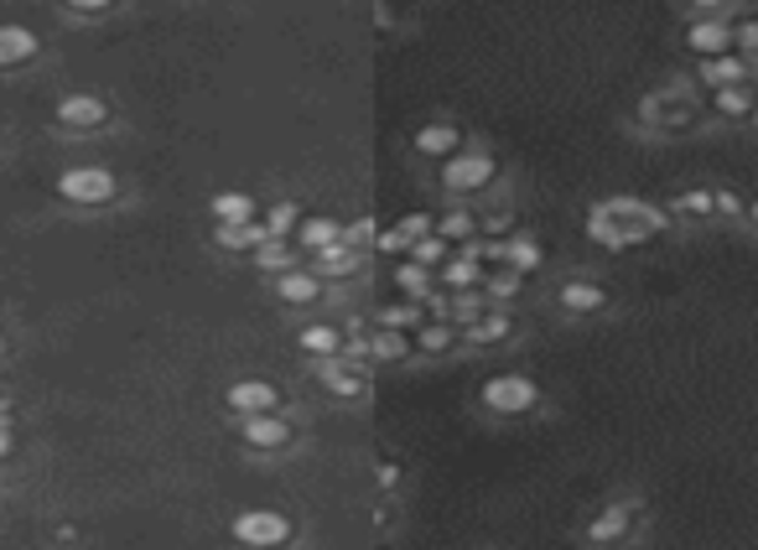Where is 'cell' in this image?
Wrapping results in <instances>:
<instances>
[{
  "mask_svg": "<svg viewBox=\"0 0 758 550\" xmlns=\"http://www.w3.org/2000/svg\"><path fill=\"white\" fill-rule=\"evenodd\" d=\"M411 343L400 338V327H375V338H369V359H406Z\"/></svg>",
  "mask_w": 758,
  "mask_h": 550,
  "instance_id": "obj_23",
  "label": "cell"
},
{
  "mask_svg": "<svg viewBox=\"0 0 758 550\" xmlns=\"http://www.w3.org/2000/svg\"><path fill=\"white\" fill-rule=\"evenodd\" d=\"M296 240L307 244V250H328V244H338V240H344V229L333 224V219H307Z\"/></svg>",
  "mask_w": 758,
  "mask_h": 550,
  "instance_id": "obj_24",
  "label": "cell"
},
{
  "mask_svg": "<svg viewBox=\"0 0 758 550\" xmlns=\"http://www.w3.org/2000/svg\"><path fill=\"white\" fill-rule=\"evenodd\" d=\"M359 265V250L348 240H338V244H328V250H317V275H348Z\"/></svg>",
  "mask_w": 758,
  "mask_h": 550,
  "instance_id": "obj_20",
  "label": "cell"
},
{
  "mask_svg": "<svg viewBox=\"0 0 758 550\" xmlns=\"http://www.w3.org/2000/svg\"><path fill=\"white\" fill-rule=\"evenodd\" d=\"M411 260L415 265H442V260H448V240H442V234H421V240L411 244Z\"/></svg>",
  "mask_w": 758,
  "mask_h": 550,
  "instance_id": "obj_26",
  "label": "cell"
},
{
  "mask_svg": "<svg viewBox=\"0 0 758 550\" xmlns=\"http://www.w3.org/2000/svg\"><path fill=\"white\" fill-rule=\"evenodd\" d=\"M436 234H442V240H473V234H478V219H473V213H448V219H436Z\"/></svg>",
  "mask_w": 758,
  "mask_h": 550,
  "instance_id": "obj_30",
  "label": "cell"
},
{
  "mask_svg": "<svg viewBox=\"0 0 758 550\" xmlns=\"http://www.w3.org/2000/svg\"><path fill=\"white\" fill-rule=\"evenodd\" d=\"M754 68H748V57H702V84L712 88H733V84H748Z\"/></svg>",
  "mask_w": 758,
  "mask_h": 550,
  "instance_id": "obj_11",
  "label": "cell"
},
{
  "mask_svg": "<svg viewBox=\"0 0 758 550\" xmlns=\"http://www.w3.org/2000/svg\"><path fill=\"white\" fill-rule=\"evenodd\" d=\"M415 151L457 156V151H463V130H457V125H421V130H415Z\"/></svg>",
  "mask_w": 758,
  "mask_h": 550,
  "instance_id": "obj_13",
  "label": "cell"
},
{
  "mask_svg": "<svg viewBox=\"0 0 758 550\" xmlns=\"http://www.w3.org/2000/svg\"><path fill=\"white\" fill-rule=\"evenodd\" d=\"M561 307L577 311V317H587V311L603 307V286H592V281H571V286H561Z\"/></svg>",
  "mask_w": 758,
  "mask_h": 550,
  "instance_id": "obj_19",
  "label": "cell"
},
{
  "mask_svg": "<svg viewBox=\"0 0 758 550\" xmlns=\"http://www.w3.org/2000/svg\"><path fill=\"white\" fill-rule=\"evenodd\" d=\"M255 260H260V265H265V271H292V265H296V255H292V250H286V244H281V240H265V244H260V250H255Z\"/></svg>",
  "mask_w": 758,
  "mask_h": 550,
  "instance_id": "obj_29",
  "label": "cell"
},
{
  "mask_svg": "<svg viewBox=\"0 0 758 550\" xmlns=\"http://www.w3.org/2000/svg\"><path fill=\"white\" fill-rule=\"evenodd\" d=\"M691 47L702 52V57H723V52L733 47V27H727V21H717V17L696 21V27H691Z\"/></svg>",
  "mask_w": 758,
  "mask_h": 550,
  "instance_id": "obj_12",
  "label": "cell"
},
{
  "mask_svg": "<svg viewBox=\"0 0 758 550\" xmlns=\"http://www.w3.org/2000/svg\"><path fill=\"white\" fill-rule=\"evenodd\" d=\"M396 275H400V292H406V296H415V302L427 296V281H431L427 265H415V260H406V265H400Z\"/></svg>",
  "mask_w": 758,
  "mask_h": 550,
  "instance_id": "obj_31",
  "label": "cell"
},
{
  "mask_svg": "<svg viewBox=\"0 0 758 550\" xmlns=\"http://www.w3.org/2000/svg\"><path fill=\"white\" fill-rule=\"evenodd\" d=\"M265 240H271V234H265V224H260V219H244V224H224V229H219V244H224V250H260Z\"/></svg>",
  "mask_w": 758,
  "mask_h": 550,
  "instance_id": "obj_17",
  "label": "cell"
},
{
  "mask_svg": "<svg viewBox=\"0 0 758 550\" xmlns=\"http://www.w3.org/2000/svg\"><path fill=\"white\" fill-rule=\"evenodd\" d=\"M436 271H442V281H448L452 292H463V286H478V260H473V255H452V260H442Z\"/></svg>",
  "mask_w": 758,
  "mask_h": 550,
  "instance_id": "obj_22",
  "label": "cell"
},
{
  "mask_svg": "<svg viewBox=\"0 0 758 550\" xmlns=\"http://www.w3.org/2000/svg\"><path fill=\"white\" fill-rule=\"evenodd\" d=\"M623 535H629V509H623V504L603 509V515L587 525V540H592V546H613V540H623Z\"/></svg>",
  "mask_w": 758,
  "mask_h": 550,
  "instance_id": "obj_14",
  "label": "cell"
},
{
  "mask_svg": "<svg viewBox=\"0 0 758 550\" xmlns=\"http://www.w3.org/2000/svg\"><path fill=\"white\" fill-rule=\"evenodd\" d=\"M738 42H743V52H748V57H758V21H748V27H743Z\"/></svg>",
  "mask_w": 758,
  "mask_h": 550,
  "instance_id": "obj_36",
  "label": "cell"
},
{
  "mask_svg": "<svg viewBox=\"0 0 758 550\" xmlns=\"http://www.w3.org/2000/svg\"><path fill=\"white\" fill-rule=\"evenodd\" d=\"M535 400H540V390H535V379H525V374H494L488 384H483V405L499 411V415L530 411Z\"/></svg>",
  "mask_w": 758,
  "mask_h": 550,
  "instance_id": "obj_3",
  "label": "cell"
},
{
  "mask_svg": "<svg viewBox=\"0 0 758 550\" xmlns=\"http://www.w3.org/2000/svg\"><path fill=\"white\" fill-rule=\"evenodd\" d=\"M448 343H452V327L448 322H431V327H421V332H415V348H421V353H442Z\"/></svg>",
  "mask_w": 758,
  "mask_h": 550,
  "instance_id": "obj_32",
  "label": "cell"
},
{
  "mask_svg": "<svg viewBox=\"0 0 758 550\" xmlns=\"http://www.w3.org/2000/svg\"><path fill=\"white\" fill-rule=\"evenodd\" d=\"M717 104H723V115H754L758 104L748 94V84H733V88H717Z\"/></svg>",
  "mask_w": 758,
  "mask_h": 550,
  "instance_id": "obj_28",
  "label": "cell"
},
{
  "mask_svg": "<svg viewBox=\"0 0 758 550\" xmlns=\"http://www.w3.org/2000/svg\"><path fill=\"white\" fill-rule=\"evenodd\" d=\"M504 332H509V317H504V311H483V317L467 322V338H473V343H494Z\"/></svg>",
  "mask_w": 758,
  "mask_h": 550,
  "instance_id": "obj_25",
  "label": "cell"
},
{
  "mask_svg": "<svg viewBox=\"0 0 758 550\" xmlns=\"http://www.w3.org/2000/svg\"><path fill=\"white\" fill-rule=\"evenodd\" d=\"M57 192L69 198V203H84V208H99L115 198V177L104 172V167H73V172L57 177Z\"/></svg>",
  "mask_w": 758,
  "mask_h": 550,
  "instance_id": "obj_4",
  "label": "cell"
},
{
  "mask_svg": "<svg viewBox=\"0 0 758 550\" xmlns=\"http://www.w3.org/2000/svg\"><path fill=\"white\" fill-rule=\"evenodd\" d=\"M244 442L250 447H260V452H281L286 442H292V426L281 421V415H244Z\"/></svg>",
  "mask_w": 758,
  "mask_h": 550,
  "instance_id": "obj_7",
  "label": "cell"
},
{
  "mask_svg": "<svg viewBox=\"0 0 758 550\" xmlns=\"http://www.w3.org/2000/svg\"><path fill=\"white\" fill-rule=\"evenodd\" d=\"M104 120H109V109L94 94H69L57 104V125H69V130H99Z\"/></svg>",
  "mask_w": 758,
  "mask_h": 550,
  "instance_id": "obj_6",
  "label": "cell"
},
{
  "mask_svg": "<svg viewBox=\"0 0 758 550\" xmlns=\"http://www.w3.org/2000/svg\"><path fill=\"white\" fill-rule=\"evenodd\" d=\"M504 265H509V271H535V265H540V244L530 240V234H515V240H504Z\"/></svg>",
  "mask_w": 758,
  "mask_h": 550,
  "instance_id": "obj_21",
  "label": "cell"
},
{
  "mask_svg": "<svg viewBox=\"0 0 758 550\" xmlns=\"http://www.w3.org/2000/svg\"><path fill=\"white\" fill-rule=\"evenodd\" d=\"M276 292H281V302H292V307H312L317 296H323V275L317 271H281L276 275Z\"/></svg>",
  "mask_w": 758,
  "mask_h": 550,
  "instance_id": "obj_9",
  "label": "cell"
},
{
  "mask_svg": "<svg viewBox=\"0 0 758 550\" xmlns=\"http://www.w3.org/2000/svg\"><path fill=\"white\" fill-rule=\"evenodd\" d=\"M748 219H754V224H758V198H754V208H748Z\"/></svg>",
  "mask_w": 758,
  "mask_h": 550,
  "instance_id": "obj_41",
  "label": "cell"
},
{
  "mask_svg": "<svg viewBox=\"0 0 758 550\" xmlns=\"http://www.w3.org/2000/svg\"><path fill=\"white\" fill-rule=\"evenodd\" d=\"M292 519L276 515V509H244L240 519H234V540L240 546H255V550H276L292 540Z\"/></svg>",
  "mask_w": 758,
  "mask_h": 550,
  "instance_id": "obj_2",
  "label": "cell"
},
{
  "mask_svg": "<svg viewBox=\"0 0 758 550\" xmlns=\"http://www.w3.org/2000/svg\"><path fill=\"white\" fill-rule=\"evenodd\" d=\"M494 177V156L488 151H457L448 161V188L452 192H478Z\"/></svg>",
  "mask_w": 758,
  "mask_h": 550,
  "instance_id": "obj_5",
  "label": "cell"
},
{
  "mask_svg": "<svg viewBox=\"0 0 758 550\" xmlns=\"http://www.w3.org/2000/svg\"><path fill=\"white\" fill-rule=\"evenodd\" d=\"M11 452V431H6V421H0V457Z\"/></svg>",
  "mask_w": 758,
  "mask_h": 550,
  "instance_id": "obj_39",
  "label": "cell"
},
{
  "mask_svg": "<svg viewBox=\"0 0 758 550\" xmlns=\"http://www.w3.org/2000/svg\"><path fill=\"white\" fill-rule=\"evenodd\" d=\"M296 343L307 348L312 359H338L344 353V338H338V327H328V322H317V327H307Z\"/></svg>",
  "mask_w": 758,
  "mask_h": 550,
  "instance_id": "obj_16",
  "label": "cell"
},
{
  "mask_svg": "<svg viewBox=\"0 0 758 550\" xmlns=\"http://www.w3.org/2000/svg\"><path fill=\"white\" fill-rule=\"evenodd\" d=\"M717 208H723V213H743V203H738V192H717Z\"/></svg>",
  "mask_w": 758,
  "mask_h": 550,
  "instance_id": "obj_37",
  "label": "cell"
},
{
  "mask_svg": "<svg viewBox=\"0 0 758 550\" xmlns=\"http://www.w3.org/2000/svg\"><path fill=\"white\" fill-rule=\"evenodd\" d=\"M515 292H519V271H509V265H504V271L488 281V296H515Z\"/></svg>",
  "mask_w": 758,
  "mask_h": 550,
  "instance_id": "obj_35",
  "label": "cell"
},
{
  "mask_svg": "<svg viewBox=\"0 0 758 550\" xmlns=\"http://www.w3.org/2000/svg\"><path fill=\"white\" fill-rule=\"evenodd\" d=\"M229 411H240V415H265V411H276V390H271L265 379H240V384L229 390Z\"/></svg>",
  "mask_w": 758,
  "mask_h": 550,
  "instance_id": "obj_8",
  "label": "cell"
},
{
  "mask_svg": "<svg viewBox=\"0 0 758 550\" xmlns=\"http://www.w3.org/2000/svg\"><path fill=\"white\" fill-rule=\"evenodd\" d=\"M754 125H758V109H754Z\"/></svg>",
  "mask_w": 758,
  "mask_h": 550,
  "instance_id": "obj_42",
  "label": "cell"
},
{
  "mask_svg": "<svg viewBox=\"0 0 758 550\" xmlns=\"http://www.w3.org/2000/svg\"><path fill=\"white\" fill-rule=\"evenodd\" d=\"M36 52V36L27 27H0V68H17Z\"/></svg>",
  "mask_w": 758,
  "mask_h": 550,
  "instance_id": "obj_15",
  "label": "cell"
},
{
  "mask_svg": "<svg viewBox=\"0 0 758 550\" xmlns=\"http://www.w3.org/2000/svg\"><path fill=\"white\" fill-rule=\"evenodd\" d=\"M213 219L219 224H244V219H255V198L250 192H219L213 198Z\"/></svg>",
  "mask_w": 758,
  "mask_h": 550,
  "instance_id": "obj_18",
  "label": "cell"
},
{
  "mask_svg": "<svg viewBox=\"0 0 758 550\" xmlns=\"http://www.w3.org/2000/svg\"><path fill=\"white\" fill-rule=\"evenodd\" d=\"M411 322H421V302H400V307H390L379 317V327H411Z\"/></svg>",
  "mask_w": 758,
  "mask_h": 550,
  "instance_id": "obj_34",
  "label": "cell"
},
{
  "mask_svg": "<svg viewBox=\"0 0 758 550\" xmlns=\"http://www.w3.org/2000/svg\"><path fill=\"white\" fill-rule=\"evenodd\" d=\"M292 229H296V203H276L265 213V234L271 240H292Z\"/></svg>",
  "mask_w": 758,
  "mask_h": 550,
  "instance_id": "obj_27",
  "label": "cell"
},
{
  "mask_svg": "<svg viewBox=\"0 0 758 550\" xmlns=\"http://www.w3.org/2000/svg\"><path fill=\"white\" fill-rule=\"evenodd\" d=\"M717 6H723V0H696V11H717Z\"/></svg>",
  "mask_w": 758,
  "mask_h": 550,
  "instance_id": "obj_40",
  "label": "cell"
},
{
  "mask_svg": "<svg viewBox=\"0 0 758 550\" xmlns=\"http://www.w3.org/2000/svg\"><path fill=\"white\" fill-rule=\"evenodd\" d=\"M587 229H592V240L603 250H623V244L650 240L660 229V213L650 203H639V198H608L603 208H592Z\"/></svg>",
  "mask_w": 758,
  "mask_h": 550,
  "instance_id": "obj_1",
  "label": "cell"
},
{
  "mask_svg": "<svg viewBox=\"0 0 758 550\" xmlns=\"http://www.w3.org/2000/svg\"><path fill=\"white\" fill-rule=\"evenodd\" d=\"M323 384H328L333 395H344V400H359L364 395V369L354 359H323Z\"/></svg>",
  "mask_w": 758,
  "mask_h": 550,
  "instance_id": "obj_10",
  "label": "cell"
},
{
  "mask_svg": "<svg viewBox=\"0 0 758 550\" xmlns=\"http://www.w3.org/2000/svg\"><path fill=\"white\" fill-rule=\"evenodd\" d=\"M675 208L691 213V219H707L712 208H717V192H686V198H675Z\"/></svg>",
  "mask_w": 758,
  "mask_h": 550,
  "instance_id": "obj_33",
  "label": "cell"
},
{
  "mask_svg": "<svg viewBox=\"0 0 758 550\" xmlns=\"http://www.w3.org/2000/svg\"><path fill=\"white\" fill-rule=\"evenodd\" d=\"M73 11H109V0H69Z\"/></svg>",
  "mask_w": 758,
  "mask_h": 550,
  "instance_id": "obj_38",
  "label": "cell"
}]
</instances>
